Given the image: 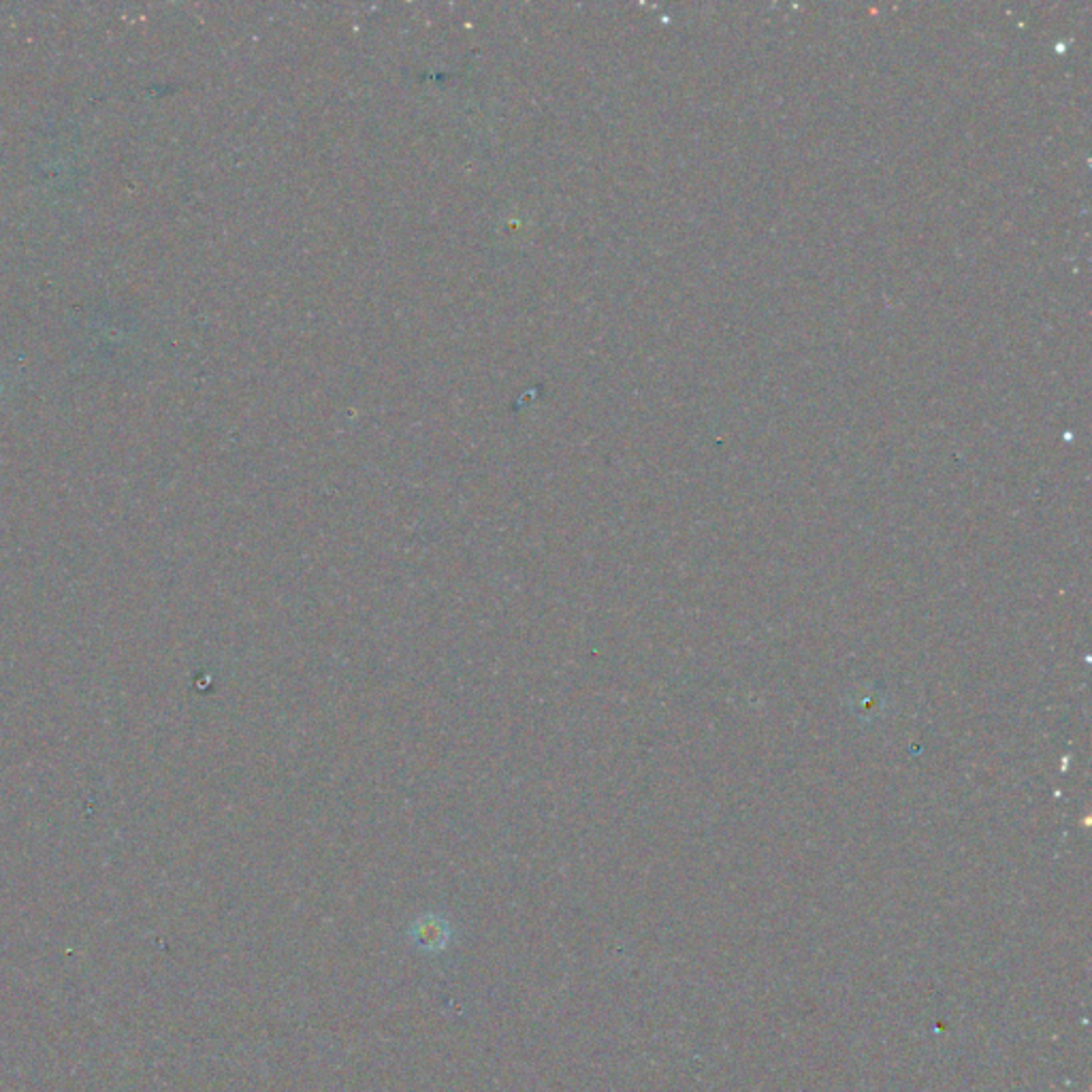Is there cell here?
Masks as SVG:
<instances>
[{
  "label": "cell",
  "mask_w": 1092,
  "mask_h": 1092,
  "mask_svg": "<svg viewBox=\"0 0 1092 1092\" xmlns=\"http://www.w3.org/2000/svg\"><path fill=\"white\" fill-rule=\"evenodd\" d=\"M409 937L421 949L442 951L450 943V924L438 914H425L409 928Z\"/></svg>",
  "instance_id": "obj_1"
}]
</instances>
